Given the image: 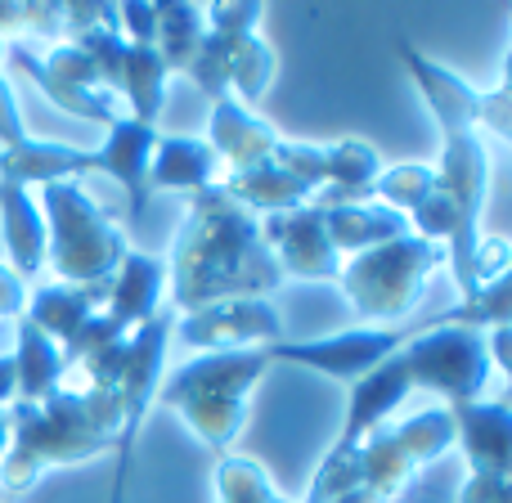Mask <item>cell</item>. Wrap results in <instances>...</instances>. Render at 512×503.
<instances>
[{
	"label": "cell",
	"instance_id": "5",
	"mask_svg": "<svg viewBox=\"0 0 512 503\" xmlns=\"http://www.w3.org/2000/svg\"><path fill=\"white\" fill-rule=\"evenodd\" d=\"M445 265H450L445 248L418 239V234H400L382 248L342 261L337 288H342L346 306L355 310V319H364V328H391L405 324V315H414L418 301L432 288V274H441Z\"/></svg>",
	"mask_w": 512,
	"mask_h": 503
},
{
	"label": "cell",
	"instance_id": "28",
	"mask_svg": "<svg viewBox=\"0 0 512 503\" xmlns=\"http://www.w3.org/2000/svg\"><path fill=\"white\" fill-rule=\"evenodd\" d=\"M274 50L261 41V36H243L239 45L230 50V68H225V81H230V90L239 95V104H261V95L274 86ZM230 95V99H234Z\"/></svg>",
	"mask_w": 512,
	"mask_h": 503
},
{
	"label": "cell",
	"instance_id": "17",
	"mask_svg": "<svg viewBox=\"0 0 512 503\" xmlns=\"http://www.w3.org/2000/svg\"><path fill=\"white\" fill-rule=\"evenodd\" d=\"M436 185L450 194V203L459 207V216L468 225H481L490 194V153L481 131H450L445 135L441 162H436Z\"/></svg>",
	"mask_w": 512,
	"mask_h": 503
},
{
	"label": "cell",
	"instance_id": "13",
	"mask_svg": "<svg viewBox=\"0 0 512 503\" xmlns=\"http://www.w3.org/2000/svg\"><path fill=\"white\" fill-rule=\"evenodd\" d=\"M454 418V445L468 459V472L512 477V409L508 400H468L445 405Z\"/></svg>",
	"mask_w": 512,
	"mask_h": 503
},
{
	"label": "cell",
	"instance_id": "3",
	"mask_svg": "<svg viewBox=\"0 0 512 503\" xmlns=\"http://www.w3.org/2000/svg\"><path fill=\"white\" fill-rule=\"evenodd\" d=\"M445 450H454V418L445 405L409 414L391 427H378L364 445L337 454L328 450L324 463L315 468L301 503H333L360 486L382 490L387 499H396L427 463H436Z\"/></svg>",
	"mask_w": 512,
	"mask_h": 503
},
{
	"label": "cell",
	"instance_id": "2",
	"mask_svg": "<svg viewBox=\"0 0 512 503\" xmlns=\"http://www.w3.org/2000/svg\"><path fill=\"white\" fill-rule=\"evenodd\" d=\"M5 414L9 445L0 454V490L5 495H27L41 481V472L50 468H72V463L117 450V432H122L117 387H59L45 405L14 400Z\"/></svg>",
	"mask_w": 512,
	"mask_h": 503
},
{
	"label": "cell",
	"instance_id": "29",
	"mask_svg": "<svg viewBox=\"0 0 512 503\" xmlns=\"http://www.w3.org/2000/svg\"><path fill=\"white\" fill-rule=\"evenodd\" d=\"M212 490H216V503H292L270 486L261 463L243 459V454H221L216 459Z\"/></svg>",
	"mask_w": 512,
	"mask_h": 503
},
{
	"label": "cell",
	"instance_id": "1",
	"mask_svg": "<svg viewBox=\"0 0 512 503\" xmlns=\"http://www.w3.org/2000/svg\"><path fill=\"white\" fill-rule=\"evenodd\" d=\"M283 288V270L261 243V225L239 207L225 185L189 194V212L167 256V297L176 315L203 310L212 301L270 297Z\"/></svg>",
	"mask_w": 512,
	"mask_h": 503
},
{
	"label": "cell",
	"instance_id": "20",
	"mask_svg": "<svg viewBox=\"0 0 512 503\" xmlns=\"http://www.w3.org/2000/svg\"><path fill=\"white\" fill-rule=\"evenodd\" d=\"M221 158L207 149V140H189V135H158L153 144L149 171H144V185L149 194H198V189L221 185Z\"/></svg>",
	"mask_w": 512,
	"mask_h": 503
},
{
	"label": "cell",
	"instance_id": "21",
	"mask_svg": "<svg viewBox=\"0 0 512 503\" xmlns=\"http://www.w3.org/2000/svg\"><path fill=\"white\" fill-rule=\"evenodd\" d=\"M63 378H68V360H63L59 342L18 315L14 319V400L45 405L63 387Z\"/></svg>",
	"mask_w": 512,
	"mask_h": 503
},
{
	"label": "cell",
	"instance_id": "40",
	"mask_svg": "<svg viewBox=\"0 0 512 503\" xmlns=\"http://www.w3.org/2000/svg\"><path fill=\"white\" fill-rule=\"evenodd\" d=\"M5 445H9V414L0 409V454H5Z\"/></svg>",
	"mask_w": 512,
	"mask_h": 503
},
{
	"label": "cell",
	"instance_id": "15",
	"mask_svg": "<svg viewBox=\"0 0 512 503\" xmlns=\"http://www.w3.org/2000/svg\"><path fill=\"white\" fill-rule=\"evenodd\" d=\"M279 140L283 135L274 131L270 122H261L252 108H243L239 99L225 95L212 104V117H207V149L221 158L225 176H239V171L261 167Z\"/></svg>",
	"mask_w": 512,
	"mask_h": 503
},
{
	"label": "cell",
	"instance_id": "26",
	"mask_svg": "<svg viewBox=\"0 0 512 503\" xmlns=\"http://www.w3.org/2000/svg\"><path fill=\"white\" fill-rule=\"evenodd\" d=\"M167 63L153 45H131L126 41V59H122V77H117V90L131 104V122L140 126H158L162 99H167Z\"/></svg>",
	"mask_w": 512,
	"mask_h": 503
},
{
	"label": "cell",
	"instance_id": "22",
	"mask_svg": "<svg viewBox=\"0 0 512 503\" xmlns=\"http://www.w3.org/2000/svg\"><path fill=\"white\" fill-rule=\"evenodd\" d=\"M0 239L9 248V270L23 283L45 270V221L32 189L0 185Z\"/></svg>",
	"mask_w": 512,
	"mask_h": 503
},
{
	"label": "cell",
	"instance_id": "19",
	"mask_svg": "<svg viewBox=\"0 0 512 503\" xmlns=\"http://www.w3.org/2000/svg\"><path fill=\"white\" fill-rule=\"evenodd\" d=\"M77 176H95V149H77L63 140H32V135L18 149H0V185L45 189Z\"/></svg>",
	"mask_w": 512,
	"mask_h": 503
},
{
	"label": "cell",
	"instance_id": "10",
	"mask_svg": "<svg viewBox=\"0 0 512 503\" xmlns=\"http://www.w3.org/2000/svg\"><path fill=\"white\" fill-rule=\"evenodd\" d=\"M189 351H256L283 342V315L270 297H234L212 301L203 310L176 315V333Z\"/></svg>",
	"mask_w": 512,
	"mask_h": 503
},
{
	"label": "cell",
	"instance_id": "12",
	"mask_svg": "<svg viewBox=\"0 0 512 503\" xmlns=\"http://www.w3.org/2000/svg\"><path fill=\"white\" fill-rule=\"evenodd\" d=\"M405 396H414V382H409L405 360H400V351H396L391 360H382L378 369L364 373L360 382H351V391H346L342 436L333 441V450L346 454V450H355V445H364L400 405H405Z\"/></svg>",
	"mask_w": 512,
	"mask_h": 503
},
{
	"label": "cell",
	"instance_id": "38",
	"mask_svg": "<svg viewBox=\"0 0 512 503\" xmlns=\"http://www.w3.org/2000/svg\"><path fill=\"white\" fill-rule=\"evenodd\" d=\"M486 351H490V369L512 373V328H508V324L490 328V342H486Z\"/></svg>",
	"mask_w": 512,
	"mask_h": 503
},
{
	"label": "cell",
	"instance_id": "35",
	"mask_svg": "<svg viewBox=\"0 0 512 503\" xmlns=\"http://www.w3.org/2000/svg\"><path fill=\"white\" fill-rule=\"evenodd\" d=\"M459 503H512V477H486V472H468L459 490Z\"/></svg>",
	"mask_w": 512,
	"mask_h": 503
},
{
	"label": "cell",
	"instance_id": "14",
	"mask_svg": "<svg viewBox=\"0 0 512 503\" xmlns=\"http://www.w3.org/2000/svg\"><path fill=\"white\" fill-rule=\"evenodd\" d=\"M396 59L405 63V72L414 77L418 95H423L427 113L436 117L441 135L450 131H477V86H468L463 77H454L450 68H441L436 59H427L418 45L409 41H396Z\"/></svg>",
	"mask_w": 512,
	"mask_h": 503
},
{
	"label": "cell",
	"instance_id": "23",
	"mask_svg": "<svg viewBox=\"0 0 512 503\" xmlns=\"http://www.w3.org/2000/svg\"><path fill=\"white\" fill-rule=\"evenodd\" d=\"M315 207V203H310ZM319 216H324V230H328V243H333V252H369V248H382V243L400 239V234H409V221L400 212H391V207L382 203H342V207H319Z\"/></svg>",
	"mask_w": 512,
	"mask_h": 503
},
{
	"label": "cell",
	"instance_id": "36",
	"mask_svg": "<svg viewBox=\"0 0 512 503\" xmlns=\"http://www.w3.org/2000/svg\"><path fill=\"white\" fill-rule=\"evenodd\" d=\"M27 140V126H23V113H18V99L9 90L5 72H0V149H18Z\"/></svg>",
	"mask_w": 512,
	"mask_h": 503
},
{
	"label": "cell",
	"instance_id": "33",
	"mask_svg": "<svg viewBox=\"0 0 512 503\" xmlns=\"http://www.w3.org/2000/svg\"><path fill=\"white\" fill-rule=\"evenodd\" d=\"M117 32L131 45L158 41V0H122L117 5Z\"/></svg>",
	"mask_w": 512,
	"mask_h": 503
},
{
	"label": "cell",
	"instance_id": "39",
	"mask_svg": "<svg viewBox=\"0 0 512 503\" xmlns=\"http://www.w3.org/2000/svg\"><path fill=\"white\" fill-rule=\"evenodd\" d=\"M14 405V355H0V409Z\"/></svg>",
	"mask_w": 512,
	"mask_h": 503
},
{
	"label": "cell",
	"instance_id": "7",
	"mask_svg": "<svg viewBox=\"0 0 512 503\" xmlns=\"http://www.w3.org/2000/svg\"><path fill=\"white\" fill-rule=\"evenodd\" d=\"M176 333V310L162 306L126 337L122 346V364H117V396H122V432H117V477H113V503H126V486H131V468H135V445H140V427L149 405L158 400L162 387V369H167V346Z\"/></svg>",
	"mask_w": 512,
	"mask_h": 503
},
{
	"label": "cell",
	"instance_id": "8",
	"mask_svg": "<svg viewBox=\"0 0 512 503\" xmlns=\"http://www.w3.org/2000/svg\"><path fill=\"white\" fill-rule=\"evenodd\" d=\"M405 373L414 391H436L445 405H468V400H486L490 387V351L486 333L459 324H436L418 333L414 342L400 346Z\"/></svg>",
	"mask_w": 512,
	"mask_h": 503
},
{
	"label": "cell",
	"instance_id": "41",
	"mask_svg": "<svg viewBox=\"0 0 512 503\" xmlns=\"http://www.w3.org/2000/svg\"><path fill=\"white\" fill-rule=\"evenodd\" d=\"M0 54H5V45H0Z\"/></svg>",
	"mask_w": 512,
	"mask_h": 503
},
{
	"label": "cell",
	"instance_id": "31",
	"mask_svg": "<svg viewBox=\"0 0 512 503\" xmlns=\"http://www.w3.org/2000/svg\"><path fill=\"white\" fill-rule=\"evenodd\" d=\"M477 131H490L495 140L512 144V77L504 72L495 90L477 95Z\"/></svg>",
	"mask_w": 512,
	"mask_h": 503
},
{
	"label": "cell",
	"instance_id": "32",
	"mask_svg": "<svg viewBox=\"0 0 512 503\" xmlns=\"http://www.w3.org/2000/svg\"><path fill=\"white\" fill-rule=\"evenodd\" d=\"M45 68L54 72V77H63V81H72V86H81V90H104V81H99V72H95V63L86 59V54L77 50L72 41H59V45H50V54H45Z\"/></svg>",
	"mask_w": 512,
	"mask_h": 503
},
{
	"label": "cell",
	"instance_id": "30",
	"mask_svg": "<svg viewBox=\"0 0 512 503\" xmlns=\"http://www.w3.org/2000/svg\"><path fill=\"white\" fill-rule=\"evenodd\" d=\"M436 171L423 167V162H400V167H382V176L373 180V203L391 207V212L409 216L418 203L427 198Z\"/></svg>",
	"mask_w": 512,
	"mask_h": 503
},
{
	"label": "cell",
	"instance_id": "18",
	"mask_svg": "<svg viewBox=\"0 0 512 503\" xmlns=\"http://www.w3.org/2000/svg\"><path fill=\"white\" fill-rule=\"evenodd\" d=\"M153 144H158V126H140V122H131V117H117L95 149V176H108L126 189L131 216H144V207H149L144 171H149Z\"/></svg>",
	"mask_w": 512,
	"mask_h": 503
},
{
	"label": "cell",
	"instance_id": "37",
	"mask_svg": "<svg viewBox=\"0 0 512 503\" xmlns=\"http://www.w3.org/2000/svg\"><path fill=\"white\" fill-rule=\"evenodd\" d=\"M27 292H32V288H27V283L18 279V274L9 270V265H0V319H5V324H9V319L23 315Z\"/></svg>",
	"mask_w": 512,
	"mask_h": 503
},
{
	"label": "cell",
	"instance_id": "25",
	"mask_svg": "<svg viewBox=\"0 0 512 503\" xmlns=\"http://www.w3.org/2000/svg\"><path fill=\"white\" fill-rule=\"evenodd\" d=\"M5 54H9V63H14V68L23 72V77L32 81L54 108H63L68 117H81V122L104 126V131L117 122V104H113L108 90H81V86H72V81L54 77V72L41 63V54H32L27 45H9Z\"/></svg>",
	"mask_w": 512,
	"mask_h": 503
},
{
	"label": "cell",
	"instance_id": "24",
	"mask_svg": "<svg viewBox=\"0 0 512 503\" xmlns=\"http://www.w3.org/2000/svg\"><path fill=\"white\" fill-rule=\"evenodd\" d=\"M324 167H328V185L310 198L315 207L369 203V198H373V180L382 176L378 149H373V144H364V140H333V144H324Z\"/></svg>",
	"mask_w": 512,
	"mask_h": 503
},
{
	"label": "cell",
	"instance_id": "27",
	"mask_svg": "<svg viewBox=\"0 0 512 503\" xmlns=\"http://www.w3.org/2000/svg\"><path fill=\"white\" fill-rule=\"evenodd\" d=\"M203 36H207L203 5H189V0H158V41H153V50L162 54L167 72H189V63L198 59Z\"/></svg>",
	"mask_w": 512,
	"mask_h": 503
},
{
	"label": "cell",
	"instance_id": "4",
	"mask_svg": "<svg viewBox=\"0 0 512 503\" xmlns=\"http://www.w3.org/2000/svg\"><path fill=\"white\" fill-rule=\"evenodd\" d=\"M270 355L265 346L256 351H212L189 360L158 387V405L176 409L185 427L221 459L230 445L239 441L243 423H248V396L265 378Z\"/></svg>",
	"mask_w": 512,
	"mask_h": 503
},
{
	"label": "cell",
	"instance_id": "9",
	"mask_svg": "<svg viewBox=\"0 0 512 503\" xmlns=\"http://www.w3.org/2000/svg\"><path fill=\"white\" fill-rule=\"evenodd\" d=\"M436 324H454V310H441L432 319H405V324L391 328H351V333L337 337H310V342H288L283 337L279 346H265V355H270V364H297V369L324 373V378L351 387V382H360L369 369H378L405 342H414L418 333H427Z\"/></svg>",
	"mask_w": 512,
	"mask_h": 503
},
{
	"label": "cell",
	"instance_id": "34",
	"mask_svg": "<svg viewBox=\"0 0 512 503\" xmlns=\"http://www.w3.org/2000/svg\"><path fill=\"white\" fill-rule=\"evenodd\" d=\"M23 36L59 41L63 36V0H23Z\"/></svg>",
	"mask_w": 512,
	"mask_h": 503
},
{
	"label": "cell",
	"instance_id": "16",
	"mask_svg": "<svg viewBox=\"0 0 512 503\" xmlns=\"http://www.w3.org/2000/svg\"><path fill=\"white\" fill-rule=\"evenodd\" d=\"M162 297H167V256L126 252V261L117 265V274L108 279L104 319L117 333L131 337L153 310H162Z\"/></svg>",
	"mask_w": 512,
	"mask_h": 503
},
{
	"label": "cell",
	"instance_id": "11",
	"mask_svg": "<svg viewBox=\"0 0 512 503\" xmlns=\"http://www.w3.org/2000/svg\"><path fill=\"white\" fill-rule=\"evenodd\" d=\"M256 225H261V243L270 248L283 279L333 283L342 274V256L328 243L319 207L306 203V207H288V212H270V216H256Z\"/></svg>",
	"mask_w": 512,
	"mask_h": 503
},
{
	"label": "cell",
	"instance_id": "6",
	"mask_svg": "<svg viewBox=\"0 0 512 503\" xmlns=\"http://www.w3.org/2000/svg\"><path fill=\"white\" fill-rule=\"evenodd\" d=\"M41 221H45V265L59 274L63 288H86V283H104L126 261L131 243H126L122 225L108 221V212L77 185V180H59L45 185L41 198Z\"/></svg>",
	"mask_w": 512,
	"mask_h": 503
},
{
	"label": "cell",
	"instance_id": "42",
	"mask_svg": "<svg viewBox=\"0 0 512 503\" xmlns=\"http://www.w3.org/2000/svg\"><path fill=\"white\" fill-rule=\"evenodd\" d=\"M0 328H5V319H0Z\"/></svg>",
	"mask_w": 512,
	"mask_h": 503
}]
</instances>
